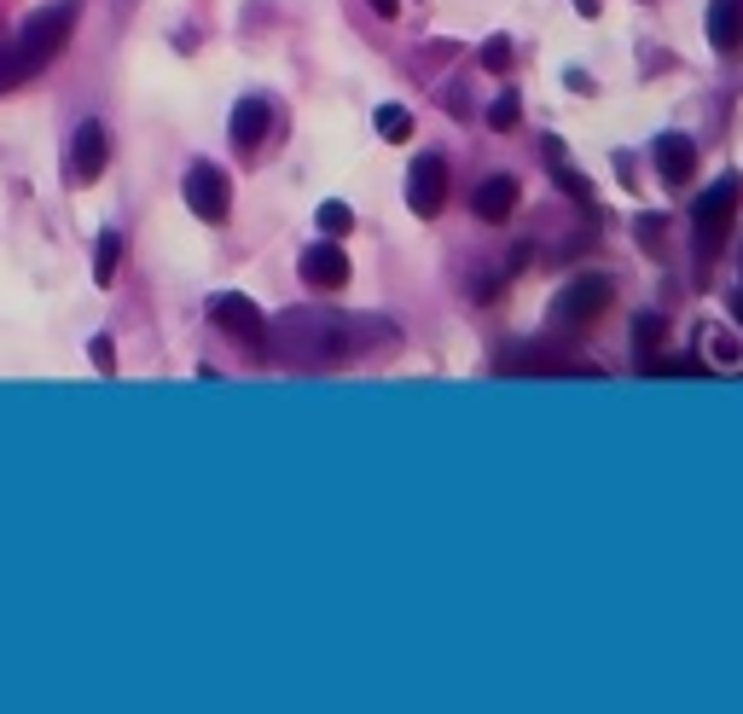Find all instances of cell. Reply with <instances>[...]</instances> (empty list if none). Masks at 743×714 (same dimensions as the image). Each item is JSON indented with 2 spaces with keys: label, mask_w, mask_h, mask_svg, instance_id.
I'll return each mask as SVG.
<instances>
[{
  "label": "cell",
  "mask_w": 743,
  "mask_h": 714,
  "mask_svg": "<svg viewBox=\"0 0 743 714\" xmlns=\"http://www.w3.org/2000/svg\"><path fill=\"white\" fill-rule=\"evenodd\" d=\"M210 320L227 337H244V343H262V331H267V314L250 297H239V291H215L210 297Z\"/></svg>",
  "instance_id": "obj_7"
},
{
  "label": "cell",
  "mask_w": 743,
  "mask_h": 714,
  "mask_svg": "<svg viewBox=\"0 0 743 714\" xmlns=\"http://www.w3.org/2000/svg\"><path fill=\"white\" fill-rule=\"evenodd\" d=\"M88 354H93V366H99V372H116V349H111V337H93Z\"/></svg>",
  "instance_id": "obj_21"
},
{
  "label": "cell",
  "mask_w": 743,
  "mask_h": 714,
  "mask_svg": "<svg viewBox=\"0 0 743 714\" xmlns=\"http://www.w3.org/2000/svg\"><path fill=\"white\" fill-rule=\"evenodd\" d=\"M354 326L337 314H291L274 337V354L279 361H302V366H326V361H343L354 354Z\"/></svg>",
  "instance_id": "obj_2"
},
{
  "label": "cell",
  "mask_w": 743,
  "mask_h": 714,
  "mask_svg": "<svg viewBox=\"0 0 743 714\" xmlns=\"http://www.w3.org/2000/svg\"><path fill=\"white\" fill-rule=\"evenodd\" d=\"M227 203H232L227 168H215V163L186 168V210H192L198 221H227Z\"/></svg>",
  "instance_id": "obj_5"
},
{
  "label": "cell",
  "mask_w": 743,
  "mask_h": 714,
  "mask_svg": "<svg viewBox=\"0 0 743 714\" xmlns=\"http://www.w3.org/2000/svg\"><path fill=\"white\" fill-rule=\"evenodd\" d=\"M302 279L319 285V291H343L349 285V256L331 245V238H319V245L302 250Z\"/></svg>",
  "instance_id": "obj_8"
},
{
  "label": "cell",
  "mask_w": 743,
  "mask_h": 714,
  "mask_svg": "<svg viewBox=\"0 0 743 714\" xmlns=\"http://www.w3.org/2000/svg\"><path fill=\"white\" fill-rule=\"evenodd\" d=\"M407 203H413V215H442V203H448V163L436 158V151H425V158H413L407 168Z\"/></svg>",
  "instance_id": "obj_6"
},
{
  "label": "cell",
  "mask_w": 743,
  "mask_h": 714,
  "mask_svg": "<svg viewBox=\"0 0 743 714\" xmlns=\"http://www.w3.org/2000/svg\"><path fill=\"white\" fill-rule=\"evenodd\" d=\"M314 221H319V233H326V238H343L354 227V210H349V203H337V198H326L314 210Z\"/></svg>",
  "instance_id": "obj_16"
},
{
  "label": "cell",
  "mask_w": 743,
  "mask_h": 714,
  "mask_svg": "<svg viewBox=\"0 0 743 714\" xmlns=\"http://www.w3.org/2000/svg\"><path fill=\"white\" fill-rule=\"evenodd\" d=\"M372 12H378V18H395V12H401V0H372Z\"/></svg>",
  "instance_id": "obj_23"
},
{
  "label": "cell",
  "mask_w": 743,
  "mask_h": 714,
  "mask_svg": "<svg viewBox=\"0 0 743 714\" xmlns=\"http://www.w3.org/2000/svg\"><path fill=\"white\" fill-rule=\"evenodd\" d=\"M517 116H522L517 93H500L494 105H488V128H494V134H512V128H517Z\"/></svg>",
  "instance_id": "obj_18"
},
{
  "label": "cell",
  "mask_w": 743,
  "mask_h": 714,
  "mask_svg": "<svg viewBox=\"0 0 743 714\" xmlns=\"http://www.w3.org/2000/svg\"><path fill=\"white\" fill-rule=\"evenodd\" d=\"M482 64H488V71H512V41L494 36V41L482 47Z\"/></svg>",
  "instance_id": "obj_19"
},
{
  "label": "cell",
  "mask_w": 743,
  "mask_h": 714,
  "mask_svg": "<svg viewBox=\"0 0 743 714\" xmlns=\"http://www.w3.org/2000/svg\"><path fill=\"white\" fill-rule=\"evenodd\" d=\"M656 175H663V186H685L691 175H697V146H691L685 134L656 140Z\"/></svg>",
  "instance_id": "obj_12"
},
{
  "label": "cell",
  "mask_w": 743,
  "mask_h": 714,
  "mask_svg": "<svg viewBox=\"0 0 743 714\" xmlns=\"http://www.w3.org/2000/svg\"><path fill=\"white\" fill-rule=\"evenodd\" d=\"M116 262H123V233H99V256H93V285L116 279Z\"/></svg>",
  "instance_id": "obj_15"
},
{
  "label": "cell",
  "mask_w": 743,
  "mask_h": 714,
  "mask_svg": "<svg viewBox=\"0 0 743 714\" xmlns=\"http://www.w3.org/2000/svg\"><path fill=\"white\" fill-rule=\"evenodd\" d=\"M557 186H564L576 203H593V186H587V175H576V168H557Z\"/></svg>",
  "instance_id": "obj_20"
},
{
  "label": "cell",
  "mask_w": 743,
  "mask_h": 714,
  "mask_svg": "<svg viewBox=\"0 0 743 714\" xmlns=\"http://www.w3.org/2000/svg\"><path fill=\"white\" fill-rule=\"evenodd\" d=\"M105 158H111V140L99 123H81L76 128V146H71V175L76 180H99L105 175Z\"/></svg>",
  "instance_id": "obj_11"
},
{
  "label": "cell",
  "mask_w": 743,
  "mask_h": 714,
  "mask_svg": "<svg viewBox=\"0 0 743 714\" xmlns=\"http://www.w3.org/2000/svg\"><path fill=\"white\" fill-rule=\"evenodd\" d=\"M267 123H274L267 99H239V105H232V151H239V158H256V146L267 140Z\"/></svg>",
  "instance_id": "obj_10"
},
{
  "label": "cell",
  "mask_w": 743,
  "mask_h": 714,
  "mask_svg": "<svg viewBox=\"0 0 743 714\" xmlns=\"http://www.w3.org/2000/svg\"><path fill=\"white\" fill-rule=\"evenodd\" d=\"M470 203H477V215H482V221H505V215L517 210V180H512V175H494V180H482V186H477V198H470Z\"/></svg>",
  "instance_id": "obj_14"
},
{
  "label": "cell",
  "mask_w": 743,
  "mask_h": 714,
  "mask_svg": "<svg viewBox=\"0 0 743 714\" xmlns=\"http://www.w3.org/2000/svg\"><path fill=\"white\" fill-rule=\"evenodd\" d=\"M656 331H663V320H656V314H645V320H639V343H645V349L656 343Z\"/></svg>",
  "instance_id": "obj_22"
},
{
  "label": "cell",
  "mask_w": 743,
  "mask_h": 714,
  "mask_svg": "<svg viewBox=\"0 0 743 714\" xmlns=\"http://www.w3.org/2000/svg\"><path fill=\"white\" fill-rule=\"evenodd\" d=\"M738 192H743V180L738 175H720L708 192L697 198V210H691V221H697V262L708 267V256H715V245H720V227L732 221L738 210Z\"/></svg>",
  "instance_id": "obj_3"
},
{
  "label": "cell",
  "mask_w": 743,
  "mask_h": 714,
  "mask_svg": "<svg viewBox=\"0 0 743 714\" xmlns=\"http://www.w3.org/2000/svg\"><path fill=\"white\" fill-rule=\"evenodd\" d=\"M610 309V279L587 274V279H569L552 302V320L557 326H593V320Z\"/></svg>",
  "instance_id": "obj_4"
},
{
  "label": "cell",
  "mask_w": 743,
  "mask_h": 714,
  "mask_svg": "<svg viewBox=\"0 0 743 714\" xmlns=\"http://www.w3.org/2000/svg\"><path fill=\"white\" fill-rule=\"evenodd\" d=\"M71 29H76V0H53V7H41L36 18L18 29V36L0 47V93L36 76L41 64L64 47V36H71Z\"/></svg>",
  "instance_id": "obj_1"
},
{
  "label": "cell",
  "mask_w": 743,
  "mask_h": 714,
  "mask_svg": "<svg viewBox=\"0 0 743 714\" xmlns=\"http://www.w3.org/2000/svg\"><path fill=\"white\" fill-rule=\"evenodd\" d=\"M708 41H715V53H738L743 47V0H708Z\"/></svg>",
  "instance_id": "obj_13"
},
{
  "label": "cell",
  "mask_w": 743,
  "mask_h": 714,
  "mask_svg": "<svg viewBox=\"0 0 743 714\" xmlns=\"http://www.w3.org/2000/svg\"><path fill=\"white\" fill-rule=\"evenodd\" d=\"M697 366H708V372H743V337L732 331V326H703L697 331Z\"/></svg>",
  "instance_id": "obj_9"
},
{
  "label": "cell",
  "mask_w": 743,
  "mask_h": 714,
  "mask_svg": "<svg viewBox=\"0 0 743 714\" xmlns=\"http://www.w3.org/2000/svg\"><path fill=\"white\" fill-rule=\"evenodd\" d=\"M372 123H378L383 140H407V134H413V111H401V105H378V116H372Z\"/></svg>",
  "instance_id": "obj_17"
}]
</instances>
